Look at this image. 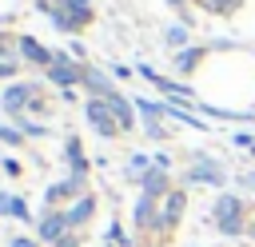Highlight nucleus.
<instances>
[{"label": "nucleus", "mask_w": 255, "mask_h": 247, "mask_svg": "<svg viewBox=\"0 0 255 247\" xmlns=\"http://www.w3.org/2000/svg\"><path fill=\"white\" fill-rule=\"evenodd\" d=\"M211 215H215V227L223 235H239L243 231V199L239 195H219Z\"/></svg>", "instance_id": "nucleus-1"}, {"label": "nucleus", "mask_w": 255, "mask_h": 247, "mask_svg": "<svg viewBox=\"0 0 255 247\" xmlns=\"http://www.w3.org/2000/svg\"><path fill=\"white\" fill-rule=\"evenodd\" d=\"M88 120L96 124V131H100V135H116V131H120V124H116V116H112L108 100H92V104H88Z\"/></svg>", "instance_id": "nucleus-2"}, {"label": "nucleus", "mask_w": 255, "mask_h": 247, "mask_svg": "<svg viewBox=\"0 0 255 247\" xmlns=\"http://www.w3.org/2000/svg\"><path fill=\"white\" fill-rule=\"evenodd\" d=\"M183 207H187V195H183V191H167V199H163V215H159V227L171 231V227L179 223Z\"/></svg>", "instance_id": "nucleus-3"}, {"label": "nucleus", "mask_w": 255, "mask_h": 247, "mask_svg": "<svg viewBox=\"0 0 255 247\" xmlns=\"http://www.w3.org/2000/svg\"><path fill=\"white\" fill-rule=\"evenodd\" d=\"M187 179H191V183H211V187H219V183H223V171H219L215 163H195V167L187 171Z\"/></svg>", "instance_id": "nucleus-4"}, {"label": "nucleus", "mask_w": 255, "mask_h": 247, "mask_svg": "<svg viewBox=\"0 0 255 247\" xmlns=\"http://www.w3.org/2000/svg\"><path fill=\"white\" fill-rule=\"evenodd\" d=\"M104 100H108V108H112V116H116L120 131H128V127H131V108H128V100H124V96H116V92H112V96H104Z\"/></svg>", "instance_id": "nucleus-5"}, {"label": "nucleus", "mask_w": 255, "mask_h": 247, "mask_svg": "<svg viewBox=\"0 0 255 247\" xmlns=\"http://www.w3.org/2000/svg\"><path fill=\"white\" fill-rule=\"evenodd\" d=\"M135 223H139V227H159V215H155L151 195H139V203H135Z\"/></svg>", "instance_id": "nucleus-6"}, {"label": "nucleus", "mask_w": 255, "mask_h": 247, "mask_svg": "<svg viewBox=\"0 0 255 247\" xmlns=\"http://www.w3.org/2000/svg\"><path fill=\"white\" fill-rule=\"evenodd\" d=\"M64 227H68V215H48V219L40 223V235L52 239V243H60V239H64Z\"/></svg>", "instance_id": "nucleus-7"}, {"label": "nucleus", "mask_w": 255, "mask_h": 247, "mask_svg": "<svg viewBox=\"0 0 255 247\" xmlns=\"http://www.w3.org/2000/svg\"><path fill=\"white\" fill-rule=\"evenodd\" d=\"M52 64H56V68H52V80H56V84H72V80H80V68H72L64 56H56Z\"/></svg>", "instance_id": "nucleus-8"}, {"label": "nucleus", "mask_w": 255, "mask_h": 247, "mask_svg": "<svg viewBox=\"0 0 255 247\" xmlns=\"http://www.w3.org/2000/svg\"><path fill=\"white\" fill-rule=\"evenodd\" d=\"M28 96H32V88H28V84H16V88H8V92H4V108H8V112H20Z\"/></svg>", "instance_id": "nucleus-9"}, {"label": "nucleus", "mask_w": 255, "mask_h": 247, "mask_svg": "<svg viewBox=\"0 0 255 247\" xmlns=\"http://www.w3.org/2000/svg\"><path fill=\"white\" fill-rule=\"evenodd\" d=\"M163 187H167V175H163V167H151V171L143 175V195H151V199H155Z\"/></svg>", "instance_id": "nucleus-10"}, {"label": "nucleus", "mask_w": 255, "mask_h": 247, "mask_svg": "<svg viewBox=\"0 0 255 247\" xmlns=\"http://www.w3.org/2000/svg\"><path fill=\"white\" fill-rule=\"evenodd\" d=\"M92 207H96V199H92V195H88V199H80V203L68 211V227H72V223H84V219L92 215Z\"/></svg>", "instance_id": "nucleus-11"}, {"label": "nucleus", "mask_w": 255, "mask_h": 247, "mask_svg": "<svg viewBox=\"0 0 255 247\" xmlns=\"http://www.w3.org/2000/svg\"><path fill=\"white\" fill-rule=\"evenodd\" d=\"M20 48H24V56H32V60H40V64H48V60H56V56H48V52H44V48H40V44H36L32 36H28V40H24Z\"/></svg>", "instance_id": "nucleus-12"}, {"label": "nucleus", "mask_w": 255, "mask_h": 247, "mask_svg": "<svg viewBox=\"0 0 255 247\" xmlns=\"http://www.w3.org/2000/svg\"><path fill=\"white\" fill-rule=\"evenodd\" d=\"M68 12H72V24H80V20L92 16V12H88V0H68Z\"/></svg>", "instance_id": "nucleus-13"}, {"label": "nucleus", "mask_w": 255, "mask_h": 247, "mask_svg": "<svg viewBox=\"0 0 255 247\" xmlns=\"http://www.w3.org/2000/svg\"><path fill=\"white\" fill-rule=\"evenodd\" d=\"M88 84H92L96 92H108V96H112V88H108V80H104L100 72H88Z\"/></svg>", "instance_id": "nucleus-14"}, {"label": "nucleus", "mask_w": 255, "mask_h": 247, "mask_svg": "<svg viewBox=\"0 0 255 247\" xmlns=\"http://www.w3.org/2000/svg\"><path fill=\"white\" fill-rule=\"evenodd\" d=\"M195 60H199V52H183V56H179V68H183V72H191V64H195Z\"/></svg>", "instance_id": "nucleus-15"}, {"label": "nucleus", "mask_w": 255, "mask_h": 247, "mask_svg": "<svg viewBox=\"0 0 255 247\" xmlns=\"http://www.w3.org/2000/svg\"><path fill=\"white\" fill-rule=\"evenodd\" d=\"M167 40H171V44H183L187 32H183V28H167Z\"/></svg>", "instance_id": "nucleus-16"}, {"label": "nucleus", "mask_w": 255, "mask_h": 247, "mask_svg": "<svg viewBox=\"0 0 255 247\" xmlns=\"http://www.w3.org/2000/svg\"><path fill=\"white\" fill-rule=\"evenodd\" d=\"M12 215H16V219H28V207H24L20 199H16V203H12Z\"/></svg>", "instance_id": "nucleus-17"}, {"label": "nucleus", "mask_w": 255, "mask_h": 247, "mask_svg": "<svg viewBox=\"0 0 255 247\" xmlns=\"http://www.w3.org/2000/svg\"><path fill=\"white\" fill-rule=\"evenodd\" d=\"M207 4H211V8H219V12H223V8H231V4H239V0H207Z\"/></svg>", "instance_id": "nucleus-18"}, {"label": "nucleus", "mask_w": 255, "mask_h": 247, "mask_svg": "<svg viewBox=\"0 0 255 247\" xmlns=\"http://www.w3.org/2000/svg\"><path fill=\"white\" fill-rule=\"evenodd\" d=\"M12 203H16V199H8V195H0V211H12Z\"/></svg>", "instance_id": "nucleus-19"}, {"label": "nucleus", "mask_w": 255, "mask_h": 247, "mask_svg": "<svg viewBox=\"0 0 255 247\" xmlns=\"http://www.w3.org/2000/svg\"><path fill=\"white\" fill-rule=\"evenodd\" d=\"M12 247H36V243H32V239H16Z\"/></svg>", "instance_id": "nucleus-20"}, {"label": "nucleus", "mask_w": 255, "mask_h": 247, "mask_svg": "<svg viewBox=\"0 0 255 247\" xmlns=\"http://www.w3.org/2000/svg\"><path fill=\"white\" fill-rule=\"evenodd\" d=\"M56 247H76V239H60V243H56Z\"/></svg>", "instance_id": "nucleus-21"}, {"label": "nucleus", "mask_w": 255, "mask_h": 247, "mask_svg": "<svg viewBox=\"0 0 255 247\" xmlns=\"http://www.w3.org/2000/svg\"><path fill=\"white\" fill-rule=\"evenodd\" d=\"M243 183H247V187H255V175H247V179H243Z\"/></svg>", "instance_id": "nucleus-22"}, {"label": "nucleus", "mask_w": 255, "mask_h": 247, "mask_svg": "<svg viewBox=\"0 0 255 247\" xmlns=\"http://www.w3.org/2000/svg\"><path fill=\"white\" fill-rule=\"evenodd\" d=\"M251 239H255V219H251Z\"/></svg>", "instance_id": "nucleus-23"}]
</instances>
